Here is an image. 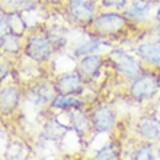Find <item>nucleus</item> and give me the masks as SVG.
I'll return each instance as SVG.
<instances>
[{
	"instance_id": "2",
	"label": "nucleus",
	"mask_w": 160,
	"mask_h": 160,
	"mask_svg": "<svg viewBox=\"0 0 160 160\" xmlns=\"http://www.w3.org/2000/svg\"><path fill=\"white\" fill-rule=\"evenodd\" d=\"M105 57L111 66L115 68V72L130 82L138 77L146 70L141 60L134 58L132 55H130L121 48H114V50L108 51Z\"/></svg>"
},
{
	"instance_id": "13",
	"label": "nucleus",
	"mask_w": 160,
	"mask_h": 160,
	"mask_svg": "<svg viewBox=\"0 0 160 160\" xmlns=\"http://www.w3.org/2000/svg\"><path fill=\"white\" fill-rule=\"evenodd\" d=\"M23 47H25V42L19 35H15L12 32L0 34V48L3 54L9 57H18L23 54Z\"/></svg>"
},
{
	"instance_id": "18",
	"label": "nucleus",
	"mask_w": 160,
	"mask_h": 160,
	"mask_svg": "<svg viewBox=\"0 0 160 160\" xmlns=\"http://www.w3.org/2000/svg\"><path fill=\"white\" fill-rule=\"evenodd\" d=\"M101 47H102L101 37H92V38L88 39V41L82 42L80 45L74 47V48H73V55H74L76 58H82L84 55L98 52V51L101 50Z\"/></svg>"
},
{
	"instance_id": "7",
	"label": "nucleus",
	"mask_w": 160,
	"mask_h": 160,
	"mask_svg": "<svg viewBox=\"0 0 160 160\" xmlns=\"http://www.w3.org/2000/svg\"><path fill=\"white\" fill-rule=\"evenodd\" d=\"M52 84H54L57 95H77L79 96L80 93L83 92L86 83L74 68L73 72H67L57 76V79L54 80Z\"/></svg>"
},
{
	"instance_id": "21",
	"label": "nucleus",
	"mask_w": 160,
	"mask_h": 160,
	"mask_svg": "<svg viewBox=\"0 0 160 160\" xmlns=\"http://www.w3.org/2000/svg\"><path fill=\"white\" fill-rule=\"evenodd\" d=\"M101 4L105 9H124L127 0H101Z\"/></svg>"
},
{
	"instance_id": "16",
	"label": "nucleus",
	"mask_w": 160,
	"mask_h": 160,
	"mask_svg": "<svg viewBox=\"0 0 160 160\" xmlns=\"http://www.w3.org/2000/svg\"><path fill=\"white\" fill-rule=\"evenodd\" d=\"M52 109H58L63 112H68L76 108H84V102L77 98V95H57L50 103Z\"/></svg>"
},
{
	"instance_id": "1",
	"label": "nucleus",
	"mask_w": 160,
	"mask_h": 160,
	"mask_svg": "<svg viewBox=\"0 0 160 160\" xmlns=\"http://www.w3.org/2000/svg\"><path fill=\"white\" fill-rule=\"evenodd\" d=\"M131 21L124 15L118 12H103L96 15L93 19L92 25L89 26L95 37H117L122 34L124 31L130 26Z\"/></svg>"
},
{
	"instance_id": "6",
	"label": "nucleus",
	"mask_w": 160,
	"mask_h": 160,
	"mask_svg": "<svg viewBox=\"0 0 160 160\" xmlns=\"http://www.w3.org/2000/svg\"><path fill=\"white\" fill-rule=\"evenodd\" d=\"M90 121L93 125V131L98 134L111 132L117 124V114L114 108L108 103H96L89 112Z\"/></svg>"
},
{
	"instance_id": "9",
	"label": "nucleus",
	"mask_w": 160,
	"mask_h": 160,
	"mask_svg": "<svg viewBox=\"0 0 160 160\" xmlns=\"http://www.w3.org/2000/svg\"><path fill=\"white\" fill-rule=\"evenodd\" d=\"M23 99L19 86H6L0 93V114L2 117H10L19 109L21 102Z\"/></svg>"
},
{
	"instance_id": "15",
	"label": "nucleus",
	"mask_w": 160,
	"mask_h": 160,
	"mask_svg": "<svg viewBox=\"0 0 160 160\" xmlns=\"http://www.w3.org/2000/svg\"><path fill=\"white\" fill-rule=\"evenodd\" d=\"M6 16V25H8V32H12L19 37H25L28 25H26L25 18L22 16V13L19 10H8L4 12Z\"/></svg>"
},
{
	"instance_id": "5",
	"label": "nucleus",
	"mask_w": 160,
	"mask_h": 160,
	"mask_svg": "<svg viewBox=\"0 0 160 160\" xmlns=\"http://www.w3.org/2000/svg\"><path fill=\"white\" fill-rule=\"evenodd\" d=\"M66 12L68 19L80 28H89L96 18V8L90 0H68Z\"/></svg>"
},
{
	"instance_id": "11",
	"label": "nucleus",
	"mask_w": 160,
	"mask_h": 160,
	"mask_svg": "<svg viewBox=\"0 0 160 160\" xmlns=\"http://www.w3.org/2000/svg\"><path fill=\"white\" fill-rule=\"evenodd\" d=\"M135 52L144 66L160 68V47L157 42H141L137 47Z\"/></svg>"
},
{
	"instance_id": "23",
	"label": "nucleus",
	"mask_w": 160,
	"mask_h": 160,
	"mask_svg": "<svg viewBox=\"0 0 160 160\" xmlns=\"http://www.w3.org/2000/svg\"><path fill=\"white\" fill-rule=\"evenodd\" d=\"M154 18H156V21L160 23V8L156 10V16H154Z\"/></svg>"
},
{
	"instance_id": "4",
	"label": "nucleus",
	"mask_w": 160,
	"mask_h": 160,
	"mask_svg": "<svg viewBox=\"0 0 160 160\" xmlns=\"http://www.w3.org/2000/svg\"><path fill=\"white\" fill-rule=\"evenodd\" d=\"M55 52L54 47L50 42L45 32H37L28 37L23 47V55L35 63H47L51 55Z\"/></svg>"
},
{
	"instance_id": "12",
	"label": "nucleus",
	"mask_w": 160,
	"mask_h": 160,
	"mask_svg": "<svg viewBox=\"0 0 160 160\" xmlns=\"http://www.w3.org/2000/svg\"><path fill=\"white\" fill-rule=\"evenodd\" d=\"M67 114L70 117V122H72V130L79 137H86L88 134H90V131H93L90 117H89V114H86V111L83 108L72 109Z\"/></svg>"
},
{
	"instance_id": "19",
	"label": "nucleus",
	"mask_w": 160,
	"mask_h": 160,
	"mask_svg": "<svg viewBox=\"0 0 160 160\" xmlns=\"http://www.w3.org/2000/svg\"><path fill=\"white\" fill-rule=\"evenodd\" d=\"M119 157H121V148L114 143L105 144L95 154V159H99V160H114V159H119Z\"/></svg>"
},
{
	"instance_id": "24",
	"label": "nucleus",
	"mask_w": 160,
	"mask_h": 160,
	"mask_svg": "<svg viewBox=\"0 0 160 160\" xmlns=\"http://www.w3.org/2000/svg\"><path fill=\"white\" fill-rule=\"evenodd\" d=\"M156 157L157 159H160V143H159V146H157V148H156Z\"/></svg>"
},
{
	"instance_id": "14",
	"label": "nucleus",
	"mask_w": 160,
	"mask_h": 160,
	"mask_svg": "<svg viewBox=\"0 0 160 160\" xmlns=\"http://www.w3.org/2000/svg\"><path fill=\"white\" fill-rule=\"evenodd\" d=\"M152 12V4L146 0H132L128 6L124 8V15H125L131 22H143L150 16Z\"/></svg>"
},
{
	"instance_id": "3",
	"label": "nucleus",
	"mask_w": 160,
	"mask_h": 160,
	"mask_svg": "<svg viewBox=\"0 0 160 160\" xmlns=\"http://www.w3.org/2000/svg\"><path fill=\"white\" fill-rule=\"evenodd\" d=\"M159 92V74L153 70H144L138 77L131 80L128 86V96L137 102L150 101L156 98Z\"/></svg>"
},
{
	"instance_id": "20",
	"label": "nucleus",
	"mask_w": 160,
	"mask_h": 160,
	"mask_svg": "<svg viewBox=\"0 0 160 160\" xmlns=\"http://www.w3.org/2000/svg\"><path fill=\"white\" fill-rule=\"evenodd\" d=\"M135 160H154L156 159V154H154V150H153V144L147 143V141H143V144L140 146L137 150L132 154Z\"/></svg>"
},
{
	"instance_id": "26",
	"label": "nucleus",
	"mask_w": 160,
	"mask_h": 160,
	"mask_svg": "<svg viewBox=\"0 0 160 160\" xmlns=\"http://www.w3.org/2000/svg\"><path fill=\"white\" fill-rule=\"evenodd\" d=\"M159 72H157V74H159V86H160V68H157Z\"/></svg>"
},
{
	"instance_id": "8",
	"label": "nucleus",
	"mask_w": 160,
	"mask_h": 160,
	"mask_svg": "<svg viewBox=\"0 0 160 160\" xmlns=\"http://www.w3.org/2000/svg\"><path fill=\"white\" fill-rule=\"evenodd\" d=\"M105 58H106L105 55L98 54V52L84 55V57L79 58L76 70L80 76H82V79L84 80V83H90V82L98 79Z\"/></svg>"
},
{
	"instance_id": "17",
	"label": "nucleus",
	"mask_w": 160,
	"mask_h": 160,
	"mask_svg": "<svg viewBox=\"0 0 160 160\" xmlns=\"http://www.w3.org/2000/svg\"><path fill=\"white\" fill-rule=\"evenodd\" d=\"M44 32L48 37L50 42L52 44L55 52L66 48V45H67V42H68V37H67V31L64 29L63 26H58V25L48 26V28L44 29Z\"/></svg>"
},
{
	"instance_id": "25",
	"label": "nucleus",
	"mask_w": 160,
	"mask_h": 160,
	"mask_svg": "<svg viewBox=\"0 0 160 160\" xmlns=\"http://www.w3.org/2000/svg\"><path fill=\"white\" fill-rule=\"evenodd\" d=\"M156 42H157V44H159V47H160V34L157 35V39H156Z\"/></svg>"
},
{
	"instance_id": "22",
	"label": "nucleus",
	"mask_w": 160,
	"mask_h": 160,
	"mask_svg": "<svg viewBox=\"0 0 160 160\" xmlns=\"http://www.w3.org/2000/svg\"><path fill=\"white\" fill-rule=\"evenodd\" d=\"M8 74H9V66H8V63H2V77H0V80H2V82H4V79L8 77Z\"/></svg>"
},
{
	"instance_id": "10",
	"label": "nucleus",
	"mask_w": 160,
	"mask_h": 160,
	"mask_svg": "<svg viewBox=\"0 0 160 160\" xmlns=\"http://www.w3.org/2000/svg\"><path fill=\"white\" fill-rule=\"evenodd\" d=\"M137 132L140 138L147 143H159L160 141V121L156 117L144 115L137 122Z\"/></svg>"
}]
</instances>
